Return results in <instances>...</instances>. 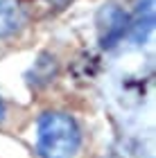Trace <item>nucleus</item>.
Masks as SVG:
<instances>
[{
  "label": "nucleus",
  "instance_id": "obj_1",
  "mask_svg": "<svg viewBox=\"0 0 156 158\" xmlns=\"http://www.w3.org/2000/svg\"><path fill=\"white\" fill-rule=\"evenodd\" d=\"M82 147V129L68 113L50 111L36 122V152L43 158H73Z\"/></svg>",
  "mask_w": 156,
  "mask_h": 158
},
{
  "label": "nucleus",
  "instance_id": "obj_2",
  "mask_svg": "<svg viewBox=\"0 0 156 158\" xmlns=\"http://www.w3.org/2000/svg\"><path fill=\"white\" fill-rule=\"evenodd\" d=\"M97 30H100V41L104 48H113L127 36L129 30V16L116 5L102 7L97 16Z\"/></svg>",
  "mask_w": 156,
  "mask_h": 158
},
{
  "label": "nucleus",
  "instance_id": "obj_3",
  "mask_svg": "<svg viewBox=\"0 0 156 158\" xmlns=\"http://www.w3.org/2000/svg\"><path fill=\"white\" fill-rule=\"evenodd\" d=\"M25 23V11L18 0H0V39L14 36Z\"/></svg>",
  "mask_w": 156,
  "mask_h": 158
},
{
  "label": "nucleus",
  "instance_id": "obj_4",
  "mask_svg": "<svg viewBox=\"0 0 156 158\" xmlns=\"http://www.w3.org/2000/svg\"><path fill=\"white\" fill-rule=\"evenodd\" d=\"M154 2L152 0H145V2H140L138 11L133 14V16L129 18V30H127V36H129L131 41H145L147 34L152 32V25H154Z\"/></svg>",
  "mask_w": 156,
  "mask_h": 158
},
{
  "label": "nucleus",
  "instance_id": "obj_5",
  "mask_svg": "<svg viewBox=\"0 0 156 158\" xmlns=\"http://www.w3.org/2000/svg\"><path fill=\"white\" fill-rule=\"evenodd\" d=\"M5 111H7V109H5V102H2V97H0V122L5 120Z\"/></svg>",
  "mask_w": 156,
  "mask_h": 158
}]
</instances>
